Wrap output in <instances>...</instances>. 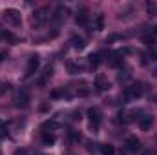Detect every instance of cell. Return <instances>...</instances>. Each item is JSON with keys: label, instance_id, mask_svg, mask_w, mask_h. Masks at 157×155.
<instances>
[{"label": "cell", "instance_id": "obj_1", "mask_svg": "<svg viewBox=\"0 0 157 155\" xmlns=\"http://www.w3.org/2000/svg\"><path fill=\"white\" fill-rule=\"evenodd\" d=\"M141 95H143V84H141V82H133V84H130L128 88H124V91H122V100L130 102V100L139 99Z\"/></svg>", "mask_w": 157, "mask_h": 155}, {"label": "cell", "instance_id": "obj_2", "mask_svg": "<svg viewBox=\"0 0 157 155\" xmlns=\"http://www.w3.org/2000/svg\"><path fill=\"white\" fill-rule=\"evenodd\" d=\"M2 18H4L6 22H9L11 26H20V22H22L20 11H17V9H13V7H9V9L2 11Z\"/></svg>", "mask_w": 157, "mask_h": 155}, {"label": "cell", "instance_id": "obj_3", "mask_svg": "<svg viewBox=\"0 0 157 155\" xmlns=\"http://www.w3.org/2000/svg\"><path fill=\"white\" fill-rule=\"evenodd\" d=\"M29 102H31V95H29L28 89L17 91V95H15V106H17V108H28Z\"/></svg>", "mask_w": 157, "mask_h": 155}, {"label": "cell", "instance_id": "obj_4", "mask_svg": "<svg viewBox=\"0 0 157 155\" xmlns=\"http://www.w3.org/2000/svg\"><path fill=\"white\" fill-rule=\"evenodd\" d=\"M39 66H40L39 57H37V55H31V57H29V60H28V68H26V73H24V78L33 77V75L37 73Z\"/></svg>", "mask_w": 157, "mask_h": 155}, {"label": "cell", "instance_id": "obj_5", "mask_svg": "<svg viewBox=\"0 0 157 155\" xmlns=\"http://www.w3.org/2000/svg\"><path fill=\"white\" fill-rule=\"evenodd\" d=\"M88 117H90V122H91V128H99V124H101V120H102V112H101V108H97V106H93V108H90L88 110Z\"/></svg>", "mask_w": 157, "mask_h": 155}, {"label": "cell", "instance_id": "obj_6", "mask_svg": "<svg viewBox=\"0 0 157 155\" xmlns=\"http://www.w3.org/2000/svg\"><path fill=\"white\" fill-rule=\"evenodd\" d=\"M49 18V7H39V9H35V13H33V24H42V22H46Z\"/></svg>", "mask_w": 157, "mask_h": 155}, {"label": "cell", "instance_id": "obj_7", "mask_svg": "<svg viewBox=\"0 0 157 155\" xmlns=\"http://www.w3.org/2000/svg\"><path fill=\"white\" fill-rule=\"evenodd\" d=\"M126 53H130V49H119V51H113L112 55H110V60H108V64L110 66H119L121 62H122V57L126 55Z\"/></svg>", "mask_w": 157, "mask_h": 155}, {"label": "cell", "instance_id": "obj_8", "mask_svg": "<svg viewBox=\"0 0 157 155\" xmlns=\"http://www.w3.org/2000/svg\"><path fill=\"white\" fill-rule=\"evenodd\" d=\"M88 64H90V70L95 71L101 64H102V53H91L88 57Z\"/></svg>", "mask_w": 157, "mask_h": 155}, {"label": "cell", "instance_id": "obj_9", "mask_svg": "<svg viewBox=\"0 0 157 155\" xmlns=\"http://www.w3.org/2000/svg\"><path fill=\"white\" fill-rule=\"evenodd\" d=\"M124 146H126L128 152H139V150H141V141H139L137 137H128V139L124 141Z\"/></svg>", "mask_w": 157, "mask_h": 155}, {"label": "cell", "instance_id": "obj_10", "mask_svg": "<svg viewBox=\"0 0 157 155\" xmlns=\"http://www.w3.org/2000/svg\"><path fill=\"white\" fill-rule=\"evenodd\" d=\"M95 88H97V91H106L110 88V82L102 77V75H99V77L95 78Z\"/></svg>", "mask_w": 157, "mask_h": 155}, {"label": "cell", "instance_id": "obj_11", "mask_svg": "<svg viewBox=\"0 0 157 155\" xmlns=\"http://www.w3.org/2000/svg\"><path fill=\"white\" fill-rule=\"evenodd\" d=\"M40 130H42V133H48V131H55V130H59V122H55V120H46V122H42Z\"/></svg>", "mask_w": 157, "mask_h": 155}, {"label": "cell", "instance_id": "obj_12", "mask_svg": "<svg viewBox=\"0 0 157 155\" xmlns=\"http://www.w3.org/2000/svg\"><path fill=\"white\" fill-rule=\"evenodd\" d=\"M75 22H77L78 26H86V24L90 22V15H88V11H86V9L78 11L77 17H75Z\"/></svg>", "mask_w": 157, "mask_h": 155}, {"label": "cell", "instance_id": "obj_13", "mask_svg": "<svg viewBox=\"0 0 157 155\" xmlns=\"http://www.w3.org/2000/svg\"><path fill=\"white\" fill-rule=\"evenodd\" d=\"M152 122H154V119H152L150 115L141 117V120H139V128H141L143 131H148V130L152 128Z\"/></svg>", "mask_w": 157, "mask_h": 155}, {"label": "cell", "instance_id": "obj_14", "mask_svg": "<svg viewBox=\"0 0 157 155\" xmlns=\"http://www.w3.org/2000/svg\"><path fill=\"white\" fill-rule=\"evenodd\" d=\"M70 44H71V47L73 49H84V46H86V40L82 39V37H71V40H70Z\"/></svg>", "mask_w": 157, "mask_h": 155}, {"label": "cell", "instance_id": "obj_15", "mask_svg": "<svg viewBox=\"0 0 157 155\" xmlns=\"http://www.w3.org/2000/svg\"><path fill=\"white\" fill-rule=\"evenodd\" d=\"M80 70H82V66H80V64L73 62V60H70V62H68V71H70L71 75H77V73H80Z\"/></svg>", "mask_w": 157, "mask_h": 155}, {"label": "cell", "instance_id": "obj_16", "mask_svg": "<svg viewBox=\"0 0 157 155\" xmlns=\"http://www.w3.org/2000/svg\"><path fill=\"white\" fill-rule=\"evenodd\" d=\"M66 7H59L57 11H55V15H53V20L55 22H59V20H62V18H66Z\"/></svg>", "mask_w": 157, "mask_h": 155}, {"label": "cell", "instance_id": "obj_17", "mask_svg": "<svg viewBox=\"0 0 157 155\" xmlns=\"http://www.w3.org/2000/svg\"><path fill=\"white\" fill-rule=\"evenodd\" d=\"M146 13L150 17H157V4L155 2H146Z\"/></svg>", "mask_w": 157, "mask_h": 155}, {"label": "cell", "instance_id": "obj_18", "mask_svg": "<svg viewBox=\"0 0 157 155\" xmlns=\"http://www.w3.org/2000/svg\"><path fill=\"white\" fill-rule=\"evenodd\" d=\"M101 153L102 155H115V148L112 144H102L101 146Z\"/></svg>", "mask_w": 157, "mask_h": 155}, {"label": "cell", "instance_id": "obj_19", "mask_svg": "<svg viewBox=\"0 0 157 155\" xmlns=\"http://www.w3.org/2000/svg\"><path fill=\"white\" fill-rule=\"evenodd\" d=\"M95 29L97 31L104 29V15H97V18H95Z\"/></svg>", "mask_w": 157, "mask_h": 155}, {"label": "cell", "instance_id": "obj_20", "mask_svg": "<svg viewBox=\"0 0 157 155\" xmlns=\"http://www.w3.org/2000/svg\"><path fill=\"white\" fill-rule=\"evenodd\" d=\"M42 142L44 144H55V135L53 133H42Z\"/></svg>", "mask_w": 157, "mask_h": 155}, {"label": "cell", "instance_id": "obj_21", "mask_svg": "<svg viewBox=\"0 0 157 155\" xmlns=\"http://www.w3.org/2000/svg\"><path fill=\"white\" fill-rule=\"evenodd\" d=\"M51 75H53V68H51V66H48V68H46V70H44V75H42V77H40L39 84H44V82H46V80H48V78L51 77Z\"/></svg>", "mask_w": 157, "mask_h": 155}, {"label": "cell", "instance_id": "obj_22", "mask_svg": "<svg viewBox=\"0 0 157 155\" xmlns=\"http://www.w3.org/2000/svg\"><path fill=\"white\" fill-rule=\"evenodd\" d=\"M143 42L146 44V47H154V46H155V39H154V35H144V37H143Z\"/></svg>", "mask_w": 157, "mask_h": 155}, {"label": "cell", "instance_id": "obj_23", "mask_svg": "<svg viewBox=\"0 0 157 155\" xmlns=\"http://www.w3.org/2000/svg\"><path fill=\"white\" fill-rule=\"evenodd\" d=\"M68 135H70V139H71V141H75V142L82 141V135H80L78 131H75V130H70V131H68Z\"/></svg>", "mask_w": 157, "mask_h": 155}, {"label": "cell", "instance_id": "obj_24", "mask_svg": "<svg viewBox=\"0 0 157 155\" xmlns=\"http://www.w3.org/2000/svg\"><path fill=\"white\" fill-rule=\"evenodd\" d=\"M0 137H7V126L4 120H0Z\"/></svg>", "mask_w": 157, "mask_h": 155}, {"label": "cell", "instance_id": "obj_25", "mask_svg": "<svg viewBox=\"0 0 157 155\" xmlns=\"http://www.w3.org/2000/svg\"><path fill=\"white\" fill-rule=\"evenodd\" d=\"M77 95L78 97H88V95H90V89H88V88H78Z\"/></svg>", "mask_w": 157, "mask_h": 155}, {"label": "cell", "instance_id": "obj_26", "mask_svg": "<svg viewBox=\"0 0 157 155\" xmlns=\"http://www.w3.org/2000/svg\"><path fill=\"white\" fill-rule=\"evenodd\" d=\"M7 89H9V84H7V82H4V80H0V95H2V93H6Z\"/></svg>", "mask_w": 157, "mask_h": 155}, {"label": "cell", "instance_id": "obj_27", "mask_svg": "<svg viewBox=\"0 0 157 155\" xmlns=\"http://www.w3.org/2000/svg\"><path fill=\"white\" fill-rule=\"evenodd\" d=\"M122 37L121 35H110L108 39H106V44H110V42H113V40H121Z\"/></svg>", "mask_w": 157, "mask_h": 155}, {"label": "cell", "instance_id": "obj_28", "mask_svg": "<svg viewBox=\"0 0 157 155\" xmlns=\"http://www.w3.org/2000/svg\"><path fill=\"white\" fill-rule=\"evenodd\" d=\"M13 155H28V150H24V148H20V150H15V153Z\"/></svg>", "mask_w": 157, "mask_h": 155}, {"label": "cell", "instance_id": "obj_29", "mask_svg": "<svg viewBox=\"0 0 157 155\" xmlns=\"http://www.w3.org/2000/svg\"><path fill=\"white\" fill-rule=\"evenodd\" d=\"M143 155H157L155 150H146V152H143Z\"/></svg>", "mask_w": 157, "mask_h": 155}, {"label": "cell", "instance_id": "obj_30", "mask_svg": "<svg viewBox=\"0 0 157 155\" xmlns=\"http://www.w3.org/2000/svg\"><path fill=\"white\" fill-rule=\"evenodd\" d=\"M4 59H6V53H4V51H0V62H2Z\"/></svg>", "mask_w": 157, "mask_h": 155}, {"label": "cell", "instance_id": "obj_31", "mask_svg": "<svg viewBox=\"0 0 157 155\" xmlns=\"http://www.w3.org/2000/svg\"><path fill=\"white\" fill-rule=\"evenodd\" d=\"M154 33H155V35H157V26H155V28H154Z\"/></svg>", "mask_w": 157, "mask_h": 155}, {"label": "cell", "instance_id": "obj_32", "mask_svg": "<svg viewBox=\"0 0 157 155\" xmlns=\"http://www.w3.org/2000/svg\"><path fill=\"white\" fill-rule=\"evenodd\" d=\"M35 155H40V153H35Z\"/></svg>", "mask_w": 157, "mask_h": 155}]
</instances>
